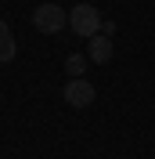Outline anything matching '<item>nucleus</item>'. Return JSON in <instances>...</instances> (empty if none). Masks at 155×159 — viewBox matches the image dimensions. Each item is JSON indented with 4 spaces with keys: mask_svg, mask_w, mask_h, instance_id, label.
Wrapping results in <instances>:
<instances>
[{
    "mask_svg": "<svg viewBox=\"0 0 155 159\" xmlns=\"http://www.w3.org/2000/svg\"><path fill=\"white\" fill-rule=\"evenodd\" d=\"M33 25H36L43 36H58L69 25V15L58 7V0H47V4H40V7L33 11Z\"/></svg>",
    "mask_w": 155,
    "mask_h": 159,
    "instance_id": "nucleus-1",
    "label": "nucleus"
},
{
    "mask_svg": "<svg viewBox=\"0 0 155 159\" xmlns=\"http://www.w3.org/2000/svg\"><path fill=\"white\" fill-rule=\"evenodd\" d=\"M101 11L94 7V4H76V7L69 11V29L76 33V36H94V33H101Z\"/></svg>",
    "mask_w": 155,
    "mask_h": 159,
    "instance_id": "nucleus-2",
    "label": "nucleus"
},
{
    "mask_svg": "<svg viewBox=\"0 0 155 159\" xmlns=\"http://www.w3.org/2000/svg\"><path fill=\"white\" fill-rule=\"evenodd\" d=\"M61 98H65L69 105H72V109H87V105H94L97 90H94V83H90L87 76H79V80H69V83H65Z\"/></svg>",
    "mask_w": 155,
    "mask_h": 159,
    "instance_id": "nucleus-3",
    "label": "nucleus"
},
{
    "mask_svg": "<svg viewBox=\"0 0 155 159\" xmlns=\"http://www.w3.org/2000/svg\"><path fill=\"white\" fill-rule=\"evenodd\" d=\"M87 58L94 61V65H105V61H112V36H105V33H94V36L87 40Z\"/></svg>",
    "mask_w": 155,
    "mask_h": 159,
    "instance_id": "nucleus-4",
    "label": "nucleus"
},
{
    "mask_svg": "<svg viewBox=\"0 0 155 159\" xmlns=\"http://www.w3.org/2000/svg\"><path fill=\"white\" fill-rule=\"evenodd\" d=\"M15 51H18V47H15V36H11V25H7L4 18H0V65H7V61L15 58Z\"/></svg>",
    "mask_w": 155,
    "mask_h": 159,
    "instance_id": "nucleus-5",
    "label": "nucleus"
},
{
    "mask_svg": "<svg viewBox=\"0 0 155 159\" xmlns=\"http://www.w3.org/2000/svg\"><path fill=\"white\" fill-rule=\"evenodd\" d=\"M87 54H69L65 58V72H69V80H79V76H87Z\"/></svg>",
    "mask_w": 155,
    "mask_h": 159,
    "instance_id": "nucleus-6",
    "label": "nucleus"
},
{
    "mask_svg": "<svg viewBox=\"0 0 155 159\" xmlns=\"http://www.w3.org/2000/svg\"><path fill=\"white\" fill-rule=\"evenodd\" d=\"M101 33H105V36H116V22L105 18V22H101Z\"/></svg>",
    "mask_w": 155,
    "mask_h": 159,
    "instance_id": "nucleus-7",
    "label": "nucleus"
}]
</instances>
